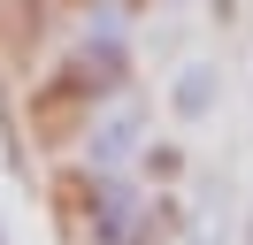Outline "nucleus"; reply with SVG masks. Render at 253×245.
<instances>
[{"label": "nucleus", "mask_w": 253, "mask_h": 245, "mask_svg": "<svg viewBox=\"0 0 253 245\" xmlns=\"http://www.w3.org/2000/svg\"><path fill=\"white\" fill-rule=\"evenodd\" d=\"M169 199H146L138 184L123 176H92V192H84V238L92 245H154L161 230H169Z\"/></svg>", "instance_id": "nucleus-1"}, {"label": "nucleus", "mask_w": 253, "mask_h": 245, "mask_svg": "<svg viewBox=\"0 0 253 245\" xmlns=\"http://www.w3.org/2000/svg\"><path fill=\"white\" fill-rule=\"evenodd\" d=\"M123 77H130V39H123L115 23H100V31H84V39L69 46V61H62V77H54V92H62V100L100 107L108 92H123Z\"/></svg>", "instance_id": "nucleus-2"}, {"label": "nucleus", "mask_w": 253, "mask_h": 245, "mask_svg": "<svg viewBox=\"0 0 253 245\" xmlns=\"http://www.w3.org/2000/svg\"><path fill=\"white\" fill-rule=\"evenodd\" d=\"M77 153H84V168H92V176H115V168H130V161L146 153V100H130V92H108V100L92 107V122H84Z\"/></svg>", "instance_id": "nucleus-3"}, {"label": "nucleus", "mask_w": 253, "mask_h": 245, "mask_svg": "<svg viewBox=\"0 0 253 245\" xmlns=\"http://www.w3.org/2000/svg\"><path fill=\"white\" fill-rule=\"evenodd\" d=\"M215 107H222V61L215 54L176 61V77H169V115L176 122H207Z\"/></svg>", "instance_id": "nucleus-4"}, {"label": "nucleus", "mask_w": 253, "mask_h": 245, "mask_svg": "<svg viewBox=\"0 0 253 245\" xmlns=\"http://www.w3.org/2000/svg\"><path fill=\"white\" fill-rule=\"evenodd\" d=\"M146 176H176V168H184V146H154V138H146Z\"/></svg>", "instance_id": "nucleus-5"}, {"label": "nucleus", "mask_w": 253, "mask_h": 245, "mask_svg": "<svg viewBox=\"0 0 253 245\" xmlns=\"http://www.w3.org/2000/svg\"><path fill=\"white\" fill-rule=\"evenodd\" d=\"M0 245H16V230H8V214H0Z\"/></svg>", "instance_id": "nucleus-6"}, {"label": "nucleus", "mask_w": 253, "mask_h": 245, "mask_svg": "<svg viewBox=\"0 0 253 245\" xmlns=\"http://www.w3.org/2000/svg\"><path fill=\"white\" fill-rule=\"evenodd\" d=\"M161 8H184V0H161Z\"/></svg>", "instance_id": "nucleus-7"}]
</instances>
